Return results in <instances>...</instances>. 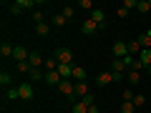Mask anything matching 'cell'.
Here are the masks:
<instances>
[{
	"instance_id": "obj_24",
	"label": "cell",
	"mask_w": 151,
	"mask_h": 113,
	"mask_svg": "<svg viewBox=\"0 0 151 113\" xmlns=\"http://www.w3.org/2000/svg\"><path fill=\"white\" fill-rule=\"evenodd\" d=\"M139 13H151V0H139Z\"/></svg>"
},
{
	"instance_id": "obj_4",
	"label": "cell",
	"mask_w": 151,
	"mask_h": 113,
	"mask_svg": "<svg viewBox=\"0 0 151 113\" xmlns=\"http://www.w3.org/2000/svg\"><path fill=\"white\" fill-rule=\"evenodd\" d=\"M18 93H20L23 101H33V96H35V88H33V83H20V86H18Z\"/></svg>"
},
{
	"instance_id": "obj_29",
	"label": "cell",
	"mask_w": 151,
	"mask_h": 113,
	"mask_svg": "<svg viewBox=\"0 0 151 113\" xmlns=\"http://www.w3.org/2000/svg\"><path fill=\"white\" fill-rule=\"evenodd\" d=\"M15 68L20 70V73H30V70H33V65H30V63H28V60H25V63H18Z\"/></svg>"
},
{
	"instance_id": "obj_27",
	"label": "cell",
	"mask_w": 151,
	"mask_h": 113,
	"mask_svg": "<svg viewBox=\"0 0 151 113\" xmlns=\"http://www.w3.org/2000/svg\"><path fill=\"white\" fill-rule=\"evenodd\" d=\"M65 23H68V20L63 18V13H58V15H53V25H55V28H63Z\"/></svg>"
},
{
	"instance_id": "obj_37",
	"label": "cell",
	"mask_w": 151,
	"mask_h": 113,
	"mask_svg": "<svg viewBox=\"0 0 151 113\" xmlns=\"http://www.w3.org/2000/svg\"><path fill=\"white\" fill-rule=\"evenodd\" d=\"M116 15H119V18H129V10H126V8H119V13H116Z\"/></svg>"
},
{
	"instance_id": "obj_17",
	"label": "cell",
	"mask_w": 151,
	"mask_h": 113,
	"mask_svg": "<svg viewBox=\"0 0 151 113\" xmlns=\"http://www.w3.org/2000/svg\"><path fill=\"white\" fill-rule=\"evenodd\" d=\"M139 60H141V65H144V68H149V65H151V50L144 48V50L139 53Z\"/></svg>"
},
{
	"instance_id": "obj_25",
	"label": "cell",
	"mask_w": 151,
	"mask_h": 113,
	"mask_svg": "<svg viewBox=\"0 0 151 113\" xmlns=\"http://www.w3.org/2000/svg\"><path fill=\"white\" fill-rule=\"evenodd\" d=\"M136 40L141 43V48H149V50H151V35H146V33H144V35H139Z\"/></svg>"
},
{
	"instance_id": "obj_12",
	"label": "cell",
	"mask_w": 151,
	"mask_h": 113,
	"mask_svg": "<svg viewBox=\"0 0 151 113\" xmlns=\"http://www.w3.org/2000/svg\"><path fill=\"white\" fill-rule=\"evenodd\" d=\"M83 81H86V68L73 65V83H83Z\"/></svg>"
},
{
	"instance_id": "obj_10",
	"label": "cell",
	"mask_w": 151,
	"mask_h": 113,
	"mask_svg": "<svg viewBox=\"0 0 151 113\" xmlns=\"http://www.w3.org/2000/svg\"><path fill=\"white\" fill-rule=\"evenodd\" d=\"M81 30H83V35H93V33L98 30V25L91 20V18H86V20H83V25H81Z\"/></svg>"
},
{
	"instance_id": "obj_28",
	"label": "cell",
	"mask_w": 151,
	"mask_h": 113,
	"mask_svg": "<svg viewBox=\"0 0 151 113\" xmlns=\"http://www.w3.org/2000/svg\"><path fill=\"white\" fill-rule=\"evenodd\" d=\"M78 8H86V10L91 13V10H93L96 5H93V0H78Z\"/></svg>"
},
{
	"instance_id": "obj_36",
	"label": "cell",
	"mask_w": 151,
	"mask_h": 113,
	"mask_svg": "<svg viewBox=\"0 0 151 113\" xmlns=\"http://www.w3.org/2000/svg\"><path fill=\"white\" fill-rule=\"evenodd\" d=\"M83 103H86V106H96V98H93V93H88L86 98H81Z\"/></svg>"
},
{
	"instance_id": "obj_26",
	"label": "cell",
	"mask_w": 151,
	"mask_h": 113,
	"mask_svg": "<svg viewBox=\"0 0 151 113\" xmlns=\"http://www.w3.org/2000/svg\"><path fill=\"white\" fill-rule=\"evenodd\" d=\"M121 113H136L134 101H124V106H121Z\"/></svg>"
},
{
	"instance_id": "obj_35",
	"label": "cell",
	"mask_w": 151,
	"mask_h": 113,
	"mask_svg": "<svg viewBox=\"0 0 151 113\" xmlns=\"http://www.w3.org/2000/svg\"><path fill=\"white\" fill-rule=\"evenodd\" d=\"M144 103H146V98L136 93V96H134V106H136V108H141V106H144Z\"/></svg>"
},
{
	"instance_id": "obj_9",
	"label": "cell",
	"mask_w": 151,
	"mask_h": 113,
	"mask_svg": "<svg viewBox=\"0 0 151 113\" xmlns=\"http://www.w3.org/2000/svg\"><path fill=\"white\" fill-rule=\"evenodd\" d=\"M88 18H91V20H93V23H96V25H98V28H101V25H103V23H106V13H103V10H101V8H93V10H91V13H88Z\"/></svg>"
},
{
	"instance_id": "obj_18",
	"label": "cell",
	"mask_w": 151,
	"mask_h": 113,
	"mask_svg": "<svg viewBox=\"0 0 151 113\" xmlns=\"http://www.w3.org/2000/svg\"><path fill=\"white\" fill-rule=\"evenodd\" d=\"M0 86H3V88H10V86H13V75L8 73V70L0 73Z\"/></svg>"
},
{
	"instance_id": "obj_13",
	"label": "cell",
	"mask_w": 151,
	"mask_h": 113,
	"mask_svg": "<svg viewBox=\"0 0 151 113\" xmlns=\"http://www.w3.org/2000/svg\"><path fill=\"white\" fill-rule=\"evenodd\" d=\"M88 93H91V91H88V83H86V81H83V83H76V98H78V101L86 98Z\"/></svg>"
},
{
	"instance_id": "obj_14",
	"label": "cell",
	"mask_w": 151,
	"mask_h": 113,
	"mask_svg": "<svg viewBox=\"0 0 151 113\" xmlns=\"http://www.w3.org/2000/svg\"><path fill=\"white\" fill-rule=\"evenodd\" d=\"M126 81H129V86H139L141 83V70H129L126 73Z\"/></svg>"
},
{
	"instance_id": "obj_31",
	"label": "cell",
	"mask_w": 151,
	"mask_h": 113,
	"mask_svg": "<svg viewBox=\"0 0 151 113\" xmlns=\"http://www.w3.org/2000/svg\"><path fill=\"white\" fill-rule=\"evenodd\" d=\"M121 8H126V10H134V8H139V0H124V5Z\"/></svg>"
},
{
	"instance_id": "obj_2",
	"label": "cell",
	"mask_w": 151,
	"mask_h": 113,
	"mask_svg": "<svg viewBox=\"0 0 151 113\" xmlns=\"http://www.w3.org/2000/svg\"><path fill=\"white\" fill-rule=\"evenodd\" d=\"M111 50H113V58H126V55H129V43L116 40V43L111 45Z\"/></svg>"
},
{
	"instance_id": "obj_32",
	"label": "cell",
	"mask_w": 151,
	"mask_h": 113,
	"mask_svg": "<svg viewBox=\"0 0 151 113\" xmlns=\"http://www.w3.org/2000/svg\"><path fill=\"white\" fill-rule=\"evenodd\" d=\"M18 98H20L18 88H8V101H18Z\"/></svg>"
},
{
	"instance_id": "obj_8",
	"label": "cell",
	"mask_w": 151,
	"mask_h": 113,
	"mask_svg": "<svg viewBox=\"0 0 151 113\" xmlns=\"http://www.w3.org/2000/svg\"><path fill=\"white\" fill-rule=\"evenodd\" d=\"M111 73H129V65L124 58H113L111 60Z\"/></svg>"
},
{
	"instance_id": "obj_16",
	"label": "cell",
	"mask_w": 151,
	"mask_h": 113,
	"mask_svg": "<svg viewBox=\"0 0 151 113\" xmlns=\"http://www.w3.org/2000/svg\"><path fill=\"white\" fill-rule=\"evenodd\" d=\"M13 50H15V45L3 43V45H0V58H3V60H5V58H13Z\"/></svg>"
},
{
	"instance_id": "obj_11",
	"label": "cell",
	"mask_w": 151,
	"mask_h": 113,
	"mask_svg": "<svg viewBox=\"0 0 151 113\" xmlns=\"http://www.w3.org/2000/svg\"><path fill=\"white\" fill-rule=\"evenodd\" d=\"M28 63H30L33 68H43V55L38 53V50H30V58H28Z\"/></svg>"
},
{
	"instance_id": "obj_38",
	"label": "cell",
	"mask_w": 151,
	"mask_h": 113,
	"mask_svg": "<svg viewBox=\"0 0 151 113\" xmlns=\"http://www.w3.org/2000/svg\"><path fill=\"white\" fill-rule=\"evenodd\" d=\"M88 113H98V106H88Z\"/></svg>"
},
{
	"instance_id": "obj_33",
	"label": "cell",
	"mask_w": 151,
	"mask_h": 113,
	"mask_svg": "<svg viewBox=\"0 0 151 113\" xmlns=\"http://www.w3.org/2000/svg\"><path fill=\"white\" fill-rule=\"evenodd\" d=\"M43 18H45V15H43V10H35V13H33V23H35V25H38V23H45Z\"/></svg>"
},
{
	"instance_id": "obj_34",
	"label": "cell",
	"mask_w": 151,
	"mask_h": 113,
	"mask_svg": "<svg viewBox=\"0 0 151 113\" xmlns=\"http://www.w3.org/2000/svg\"><path fill=\"white\" fill-rule=\"evenodd\" d=\"M134 88H124V101H134Z\"/></svg>"
},
{
	"instance_id": "obj_19",
	"label": "cell",
	"mask_w": 151,
	"mask_h": 113,
	"mask_svg": "<svg viewBox=\"0 0 151 113\" xmlns=\"http://www.w3.org/2000/svg\"><path fill=\"white\" fill-rule=\"evenodd\" d=\"M48 33H50V25H48V23H38V25H35V35L45 38Z\"/></svg>"
},
{
	"instance_id": "obj_20",
	"label": "cell",
	"mask_w": 151,
	"mask_h": 113,
	"mask_svg": "<svg viewBox=\"0 0 151 113\" xmlns=\"http://www.w3.org/2000/svg\"><path fill=\"white\" fill-rule=\"evenodd\" d=\"M28 78H30V81L35 83V81H43V78H45V73H43V70H40V68H33L30 73H28Z\"/></svg>"
},
{
	"instance_id": "obj_7",
	"label": "cell",
	"mask_w": 151,
	"mask_h": 113,
	"mask_svg": "<svg viewBox=\"0 0 151 113\" xmlns=\"http://www.w3.org/2000/svg\"><path fill=\"white\" fill-rule=\"evenodd\" d=\"M33 5H38V0H18V3H13L10 5V13H23V8H33Z\"/></svg>"
},
{
	"instance_id": "obj_40",
	"label": "cell",
	"mask_w": 151,
	"mask_h": 113,
	"mask_svg": "<svg viewBox=\"0 0 151 113\" xmlns=\"http://www.w3.org/2000/svg\"><path fill=\"white\" fill-rule=\"evenodd\" d=\"M146 35H151V28H149V30H146Z\"/></svg>"
},
{
	"instance_id": "obj_1",
	"label": "cell",
	"mask_w": 151,
	"mask_h": 113,
	"mask_svg": "<svg viewBox=\"0 0 151 113\" xmlns=\"http://www.w3.org/2000/svg\"><path fill=\"white\" fill-rule=\"evenodd\" d=\"M55 58H58L60 65H73V53H70L68 48H58L55 50Z\"/></svg>"
},
{
	"instance_id": "obj_22",
	"label": "cell",
	"mask_w": 151,
	"mask_h": 113,
	"mask_svg": "<svg viewBox=\"0 0 151 113\" xmlns=\"http://www.w3.org/2000/svg\"><path fill=\"white\" fill-rule=\"evenodd\" d=\"M58 58H55V55H53V58H45V70H58Z\"/></svg>"
},
{
	"instance_id": "obj_23",
	"label": "cell",
	"mask_w": 151,
	"mask_h": 113,
	"mask_svg": "<svg viewBox=\"0 0 151 113\" xmlns=\"http://www.w3.org/2000/svg\"><path fill=\"white\" fill-rule=\"evenodd\" d=\"M141 50H144V48H141L139 40H131V43H129V55H136V53H141Z\"/></svg>"
},
{
	"instance_id": "obj_6",
	"label": "cell",
	"mask_w": 151,
	"mask_h": 113,
	"mask_svg": "<svg viewBox=\"0 0 151 113\" xmlns=\"http://www.w3.org/2000/svg\"><path fill=\"white\" fill-rule=\"evenodd\" d=\"M43 81L48 83V86L58 88V86H60V81H63V78H60V73H58V70H45V78H43Z\"/></svg>"
},
{
	"instance_id": "obj_3",
	"label": "cell",
	"mask_w": 151,
	"mask_h": 113,
	"mask_svg": "<svg viewBox=\"0 0 151 113\" xmlns=\"http://www.w3.org/2000/svg\"><path fill=\"white\" fill-rule=\"evenodd\" d=\"M28 58H30V50H28L25 45H15V50H13V60H15V63H25Z\"/></svg>"
},
{
	"instance_id": "obj_5",
	"label": "cell",
	"mask_w": 151,
	"mask_h": 113,
	"mask_svg": "<svg viewBox=\"0 0 151 113\" xmlns=\"http://www.w3.org/2000/svg\"><path fill=\"white\" fill-rule=\"evenodd\" d=\"M58 91L63 93L65 98H73V96H76V83H73V81H60Z\"/></svg>"
},
{
	"instance_id": "obj_15",
	"label": "cell",
	"mask_w": 151,
	"mask_h": 113,
	"mask_svg": "<svg viewBox=\"0 0 151 113\" xmlns=\"http://www.w3.org/2000/svg\"><path fill=\"white\" fill-rule=\"evenodd\" d=\"M96 83H98V86H108V83H113V73H111V70H106V73H101V75H98V78H96Z\"/></svg>"
},
{
	"instance_id": "obj_30",
	"label": "cell",
	"mask_w": 151,
	"mask_h": 113,
	"mask_svg": "<svg viewBox=\"0 0 151 113\" xmlns=\"http://www.w3.org/2000/svg\"><path fill=\"white\" fill-rule=\"evenodd\" d=\"M73 15H76V8L65 5V8H63V18H65V20H70V18H73Z\"/></svg>"
},
{
	"instance_id": "obj_21",
	"label": "cell",
	"mask_w": 151,
	"mask_h": 113,
	"mask_svg": "<svg viewBox=\"0 0 151 113\" xmlns=\"http://www.w3.org/2000/svg\"><path fill=\"white\" fill-rule=\"evenodd\" d=\"M70 111H73V113H88V106L83 101H76L73 106H70Z\"/></svg>"
},
{
	"instance_id": "obj_39",
	"label": "cell",
	"mask_w": 151,
	"mask_h": 113,
	"mask_svg": "<svg viewBox=\"0 0 151 113\" xmlns=\"http://www.w3.org/2000/svg\"><path fill=\"white\" fill-rule=\"evenodd\" d=\"M146 73H149V75H151V65H149V68H146Z\"/></svg>"
}]
</instances>
